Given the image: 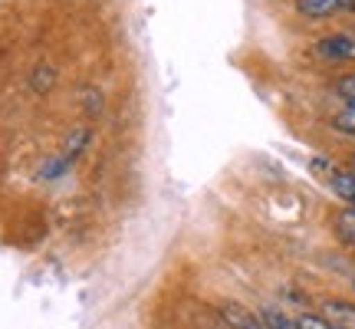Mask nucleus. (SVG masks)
I'll list each match as a JSON object with an SVG mask.
<instances>
[{
    "instance_id": "10",
    "label": "nucleus",
    "mask_w": 355,
    "mask_h": 329,
    "mask_svg": "<svg viewBox=\"0 0 355 329\" xmlns=\"http://www.w3.org/2000/svg\"><path fill=\"white\" fill-rule=\"evenodd\" d=\"M352 10H355V0H352Z\"/></svg>"
},
{
    "instance_id": "3",
    "label": "nucleus",
    "mask_w": 355,
    "mask_h": 329,
    "mask_svg": "<svg viewBox=\"0 0 355 329\" xmlns=\"http://www.w3.org/2000/svg\"><path fill=\"white\" fill-rule=\"evenodd\" d=\"M343 10H352V0H296V13L306 20H326Z\"/></svg>"
},
{
    "instance_id": "9",
    "label": "nucleus",
    "mask_w": 355,
    "mask_h": 329,
    "mask_svg": "<svg viewBox=\"0 0 355 329\" xmlns=\"http://www.w3.org/2000/svg\"><path fill=\"white\" fill-rule=\"evenodd\" d=\"M336 92H339L345 102H355V73L339 79V83H336Z\"/></svg>"
},
{
    "instance_id": "5",
    "label": "nucleus",
    "mask_w": 355,
    "mask_h": 329,
    "mask_svg": "<svg viewBox=\"0 0 355 329\" xmlns=\"http://www.w3.org/2000/svg\"><path fill=\"white\" fill-rule=\"evenodd\" d=\"M336 329H355V303H345V300H329L322 303V313Z\"/></svg>"
},
{
    "instance_id": "7",
    "label": "nucleus",
    "mask_w": 355,
    "mask_h": 329,
    "mask_svg": "<svg viewBox=\"0 0 355 329\" xmlns=\"http://www.w3.org/2000/svg\"><path fill=\"white\" fill-rule=\"evenodd\" d=\"M339 237L355 247V208H349V211L339 214Z\"/></svg>"
},
{
    "instance_id": "4",
    "label": "nucleus",
    "mask_w": 355,
    "mask_h": 329,
    "mask_svg": "<svg viewBox=\"0 0 355 329\" xmlns=\"http://www.w3.org/2000/svg\"><path fill=\"white\" fill-rule=\"evenodd\" d=\"M220 317H224V323L230 329H270L263 317H257V313H250V310H243L237 303H227L220 310Z\"/></svg>"
},
{
    "instance_id": "1",
    "label": "nucleus",
    "mask_w": 355,
    "mask_h": 329,
    "mask_svg": "<svg viewBox=\"0 0 355 329\" xmlns=\"http://www.w3.org/2000/svg\"><path fill=\"white\" fill-rule=\"evenodd\" d=\"M316 171H322V181L329 185L345 204H352L355 208V171H345V168H336L329 162H313Z\"/></svg>"
},
{
    "instance_id": "6",
    "label": "nucleus",
    "mask_w": 355,
    "mask_h": 329,
    "mask_svg": "<svg viewBox=\"0 0 355 329\" xmlns=\"http://www.w3.org/2000/svg\"><path fill=\"white\" fill-rule=\"evenodd\" d=\"M332 128H336V132H343V135H352V139H355V102H349L343 112L332 115Z\"/></svg>"
},
{
    "instance_id": "2",
    "label": "nucleus",
    "mask_w": 355,
    "mask_h": 329,
    "mask_svg": "<svg viewBox=\"0 0 355 329\" xmlns=\"http://www.w3.org/2000/svg\"><path fill=\"white\" fill-rule=\"evenodd\" d=\"M316 56L332 60V63H343V60H355V37L352 33H332V37L316 40Z\"/></svg>"
},
{
    "instance_id": "8",
    "label": "nucleus",
    "mask_w": 355,
    "mask_h": 329,
    "mask_svg": "<svg viewBox=\"0 0 355 329\" xmlns=\"http://www.w3.org/2000/svg\"><path fill=\"white\" fill-rule=\"evenodd\" d=\"M293 319H296V329H336L326 317H313V313H300Z\"/></svg>"
}]
</instances>
